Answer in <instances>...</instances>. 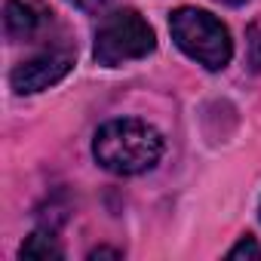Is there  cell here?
Instances as JSON below:
<instances>
[{
    "label": "cell",
    "instance_id": "cell-1",
    "mask_svg": "<svg viewBox=\"0 0 261 261\" xmlns=\"http://www.w3.org/2000/svg\"><path fill=\"white\" fill-rule=\"evenodd\" d=\"M92 157L114 175H142L163 157V136L145 120L117 117L98 126L92 139Z\"/></svg>",
    "mask_w": 261,
    "mask_h": 261
},
{
    "label": "cell",
    "instance_id": "cell-2",
    "mask_svg": "<svg viewBox=\"0 0 261 261\" xmlns=\"http://www.w3.org/2000/svg\"><path fill=\"white\" fill-rule=\"evenodd\" d=\"M169 31L175 46L203 65L206 71H224L233 59V40L230 31L206 10L197 7H178L169 16Z\"/></svg>",
    "mask_w": 261,
    "mask_h": 261
},
{
    "label": "cell",
    "instance_id": "cell-3",
    "mask_svg": "<svg viewBox=\"0 0 261 261\" xmlns=\"http://www.w3.org/2000/svg\"><path fill=\"white\" fill-rule=\"evenodd\" d=\"M154 46H157L154 28L136 10H117V13L101 19V25L95 31L92 56H95L98 65L117 68V65H126V62L151 56Z\"/></svg>",
    "mask_w": 261,
    "mask_h": 261
},
{
    "label": "cell",
    "instance_id": "cell-4",
    "mask_svg": "<svg viewBox=\"0 0 261 261\" xmlns=\"http://www.w3.org/2000/svg\"><path fill=\"white\" fill-rule=\"evenodd\" d=\"M74 68V56L65 53V49H49V53H40L22 65L13 68L10 74V86L19 92V95H34V92H43L49 86H56L59 80H65Z\"/></svg>",
    "mask_w": 261,
    "mask_h": 261
},
{
    "label": "cell",
    "instance_id": "cell-5",
    "mask_svg": "<svg viewBox=\"0 0 261 261\" xmlns=\"http://www.w3.org/2000/svg\"><path fill=\"white\" fill-rule=\"evenodd\" d=\"M53 22V10L43 0H7L4 25L10 40H34Z\"/></svg>",
    "mask_w": 261,
    "mask_h": 261
},
{
    "label": "cell",
    "instance_id": "cell-6",
    "mask_svg": "<svg viewBox=\"0 0 261 261\" xmlns=\"http://www.w3.org/2000/svg\"><path fill=\"white\" fill-rule=\"evenodd\" d=\"M19 255L22 258H65V249H62V243L53 230H34L22 243Z\"/></svg>",
    "mask_w": 261,
    "mask_h": 261
},
{
    "label": "cell",
    "instance_id": "cell-7",
    "mask_svg": "<svg viewBox=\"0 0 261 261\" xmlns=\"http://www.w3.org/2000/svg\"><path fill=\"white\" fill-rule=\"evenodd\" d=\"M246 62L252 71H261V19L246 28Z\"/></svg>",
    "mask_w": 261,
    "mask_h": 261
},
{
    "label": "cell",
    "instance_id": "cell-8",
    "mask_svg": "<svg viewBox=\"0 0 261 261\" xmlns=\"http://www.w3.org/2000/svg\"><path fill=\"white\" fill-rule=\"evenodd\" d=\"M227 258H261V246L255 243V237H252V233H246L237 246H230V249H227Z\"/></svg>",
    "mask_w": 261,
    "mask_h": 261
},
{
    "label": "cell",
    "instance_id": "cell-9",
    "mask_svg": "<svg viewBox=\"0 0 261 261\" xmlns=\"http://www.w3.org/2000/svg\"><path fill=\"white\" fill-rule=\"evenodd\" d=\"M71 7H77V10H83V13H98V10H105L111 0H68Z\"/></svg>",
    "mask_w": 261,
    "mask_h": 261
},
{
    "label": "cell",
    "instance_id": "cell-10",
    "mask_svg": "<svg viewBox=\"0 0 261 261\" xmlns=\"http://www.w3.org/2000/svg\"><path fill=\"white\" fill-rule=\"evenodd\" d=\"M95 258H123V252L120 249H111V246H98V249L89 252V261H95Z\"/></svg>",
    "mask_w": 261,
    "mask_h": 261
},
{
    "label": "cell",
    "instance_id": "cell-11",
    "mask_svg": "<svg viewBox=\"0 0 261 261\" xmlns=\"http://www.w3.org/2000/svg\"><path fill=\"white\" fill-rule=\"evenodd\" d=\"M215 4H224V7H243L246 0H215Z\"/></svg>",
    "mask_w": 261,
    "mask_h": 261
}]
</instances>
